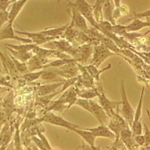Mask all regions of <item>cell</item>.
<instances>
[{"label":"cell","instance_id":"cell-34","mask_svg":"<svg viewBox=\"0 0 150 150\" xmlns=\"http://www.w3.org/2000/svg\"><path fill=\"white\" fill-rule=\"evenodd\" d=\"M127 32L126 30V26L123 25H115L113 26V33L119 37H122L124 34Z\"/></svg>","mask_w":150,"mask_h":150},{"label":"cell","instance_id":"cell-37","mask_svg":"<svg viewBox=\"0 0 150 150\" xmlns=\"http://www.w3.org/2000/svg\"><path fill=\"white\" fill-rule=\"evenodd\" d=\"M31 141L33 142V143L35 144V146L39 148V150H50L44 144V143L41 141V140H40L38 137H37V136H32L31 137Z\"/></svg>","mask_w":150,"mask_h":150},{"label":"cell","instance_id":"cell-45","mask_svg":"<svg viewBox=\"0 0 150 150\" xmlns=\"http://www.w3.org/2000/svg\"><path fill=\"white\" fill-rule=\"evenodd\" d=\"M0 59H1L3 67H4V69L5 70V54L2 53L1 50H0Z\"/></svg>","mask_w":150,"mask_h":150},{"label":"cell","instance_id":"cell-27","mask_svg":"<svg viewBox=\"0 0 150 150\" xmlns=\"http://www.w3.org/2000/svg\"><path fill=\"white\" fill-rule=\"evenodd\" d=\"M5 46H7L10 48L16 51H21V52H32V50L35 48L37 46L36 44L33 43H28V44H3Z\"/></svg>","mask_w":150,"mask_h":150},{"label":"cell","instance_id":"cell-56","mask_svg":"<svg viewBox=\"0 0 150 150\" xmlns=\"http://www.w3.org/2000/svg\"><path fill=\"white\" fill-rule=\"evenodd\" d=\"M18 0H12V3L13 4V3H14L15 2H16V1H18Z\"/></svg>","mask_w":150,"mask_h":150},{"label":"cell","instance_id":"cell-31","mask_svg":"<svg viewBox=\"0 0 150 150\" xmlns=\"http://www.w3.org/2000/svg\"><path fill=\"white\" fill-rule=\"evenodd\" d=\"M15 134L14 137H13V146H14L15 150H23L22 147V142L21 139V134H20V129H19V123L16 124L15 127Z\"/></svg>","mask_w":150,"mask_h":150},{"label":"cell","instance_id":"cell-30","mask_svg":"<svg viewBox=\"0 0 150 150\" xmlns=\"http://www.w3.org/2000/svg\"><path fill=\"white\" fill-rule=\"evenodd\" d=\"M43 71L44 70L42 69L37 71H33V72H28V73L22 75L21 77L26 82H33V81L40 78L43 73Z\"/></svg>","mask_w":150,"mask_h":150},{"label":"cell","instance_id":"cell-47","mask_svg":"<svg viewBox=\"0 0 150 150\" xmlns=\"http://www.w3.org/2000/svg\"><path fill=\"white\" fill-rule=\"evenodd\" d=\"M6 150H15V148H14V146H13V141H12V142L10 143L9 146H8V148H6Z\"/></svg>","mask_w":150,"mask_h":150},{"label":"cell","instance_id":"cell-54","mask_svg":"<svg viewBox=\"0 0 150 150\" xmlns=\"http://www.w3.org/2000/svg\"><path fill=\"white\" fill-rule=\"evenodd\" d=\"M145 150H150V145H149L148 146H146V147H144Z\"/></svg>","mask_w":150,"mask_h":150},{"label":"cell","instance_id":"cell-49","mask_svg":"<svg viewBox=\"0 0 150 150\" xmlns=\"http://www.w3.org/2000/svg\"><path fill=\"white\" fill-rule=\"evenodd\" d=\"M143 50L144 51V52L150 53V46H143Z\"/></svg>","mask_w":150,"mask_h":150},{"label":"cell","instance_id":"cell-38","mask_svg":"<svg viewBox=\"0 0 150 150\" xmlns=\"http://www.w3.org/2000/svg\"><path fill=\"white\" fill-rule=\"evenodd\" d=\"M143 130H144V137L145 139V144L144 147L150 145V129L146 123H142Z\"/></svg>","mask_w":150,"mask_h":150},{"label":"cell","instance_id":"cell-46","mask_svg":"<svg viewBox=\"0 0 150 150\" xmlns=\"http://www.w3.org/2000/svg\"><path fill=\"white\" fill-rule=\"evenodd\" d=\"M114 3V5L115 6V8H119L121 4V0H112Z\"/></svg>","mask_w":150,"mask_h":150},{"label":"cell","instance_id":"cell-14","mask_svg":"<svg viewBox=\"0 0 150 150\" xmlns=\"http://www.w3.org/2000/svg\"><path fill=\"white\" fill-rule=\"evenodd\" d=\"M119 138L123 142L128 150H139V146L136 144L134 140V135L131 128H127L122 130Z\"/></svg>","mask_w":150,"mask_h":150},{"label":"cell","instance_id":"cell-44","mask_svg":"<svg viewBox=\"0 0 150 150\" xmlns=\"http://www.w3.org/2000/svg\"><path fill=\"white\" fill-rule=\"evenodd\" d=\"M0 86L8 87H12L11 83H10V82L8 81V80L6 79V78H4V77H0Z\"/></svg>","mask_w":150,"mask_h":150},{"label":"cell","instance_id":"cell-55","mask_svg":"<svg viewBox=\"0 0 150 150\" xmlns=\"http://www.w3.org/2000/svg\"><path fill=\"white\" fill-rule=\"evenodd\" d=\"M147 112H148V116H149V118L150 119V111L147 110Z\"/></svg>","mask_w":150,"mask_h":150},{"label":"cell","instance_id":"cell-5","mask_svg":"<svg viewBox=\"0 0 150 150\" xmlns=\"http://www.w3.org/2000/svg\"><path fill=\"white\" fill-rule=\"evenodd\" d=\"M42 119V122L54 126H57V127L66 128L71 131H73L75 128H81L78 125L74 124L70 121H68L62 117L54 114L51 112H47L46 114L44 115V117Z\"/></svg>","mask_w":150,"mask_h":150},{"label":"cell","instance_id":"cell-1","mask_svg":"<svg viewBox=\"0 0 150 150\" xmlns=\"http://www.w3.org/2000/svg\"><path fill=\"white\" fill-rule=\"evenodd\" d=\"M67 6H72L76 8L85 19L91 24L93 28H96L98 31L100 30L98 23L96 21L93 14V5L89 4L86 0H75L74 2H71L67 0Z\"/></svg>","mask_w":150,"mask_h":150},{"label":"cell","instance_id":"cell-12","mask_svg":"<svg viewBox=\"0 0 150 150\" xmlns=\"http://www.w3.org/2000/svg\"><path fill=\"white\" fill-rule=\"evenodd\" d=\"M89 103L92 111V115L97 119L98 122H100V125H107L109 120H110V117L107 115L106 112L104 110V109L100 106V104L97 103L96 102L94 101L93 100H90Z\"/></svg>","mask_w":150,"mask_h":150},{"label":"cell","instance_id":"cell-42","mask_svg":"<svg viewBox=\"0 0 150 150\" xmlns=\"http://www.w3.org/2000/svg\"><path fill=\"white\" fill-rule=\"evenodd\" d=\"M81 150H101V146H91L90 145L87 144V143H82V145L81 146Z\"/></svg>","mask_w":150,"mask_h":150},{"label":"cell","instance_id":"cell-58","mask_svg":"<svg viewBox=\"0 0 150 150\" xmlns=\"http://www.w3.org/2000/svg\"><path fill=\"white\" fill-rule=\"evenodd\" d=\"M126 150H128V149H126Z\"/></svg>","mask_w":150,"mask_h":150},{"label":"cell","instance_id":"cell-40","mask_svg":"<svg viewBox=\"0 0 150 150\" xmlns=\"http://www.w3.org/2000/svg\"><path fill=\"white\" fill-rule=\"evenodd\" d=\"M134 140L139 147H144L145 144V139L144 135H134Z\"/></svg>","mask_w":150,"mask_h":150},{"label":"cell","instance_id":"cell-13","mask_svg":"<svg viewBox=\"0 0 150 150\" xmlns=\"http://www.w3.org/2000/svg\"><path fill=\"white\" fill-rule=\"evenodd\" d=\"M78 53L76 60L78 63L86 64L88 60L92 57L94 52V46L91 44H84L78 47Z\"/></svg>","mask_w":150,"mask_h":150},{"label":"cell","instance_id":"cell-8","mask_svg":"<svg viewBox=\"0 0 150 150\" xmlns=\"http://www.w3.org/2000/svg\"><path fill=\"white\" fill-rule=\"evenodd\" d=\"M98 102L100 106L104 109L109 117H111L112 114L119 108L121 105V101H112L105 94L103 87H101V93L99 92L98 94Z\"/></svg>","mask_w":150,"mask_h":150},{"label":"cell","instance_id":"cell-7","mask_svg":"<svg viewBox=\"0 0 150 150\" xmlns=\"http://www.w3.org/2000/svg\"><path fill=\"white\" fill-rule=\"evenodd\" d=\"M13 22L9 21L2 28H0V41L11 39L18 40V41L24 44L33 43L32 40L28 38H24V37L16 35L15 30L13 29Z\"/></svg>","mask_w":150,"mask_h":150},{"label":"cell","instance_id":"cell-17","mask_svg":"<svg viewBox=\"0 0 150 150\" xmlns=\"http://www.w3.org/2000/svg\"><path fill=\"white\" fill-rule=\"evenodd\" d=\"M50 62H51L50 59H42L33 54L31 59L26 62V65L28 66L29 72H33L44 69V66Z\"/></svg>","mask_w":150,"mask_h":150},{"label":"cell","instance_id":"cell-10","mask_svg":"<svg viewBox=\"0 0 150 150\" xmlns=\"http://www.w3.org/2000/svg\"><path fill=\"white\" fill-rule=\"evenodd\" d=\"M15 32L16 33L19 34V35L26 36L27 38L31 40L33 44H35L37 46H42L44 44H46L50 41H52V40L59 39V38H55V37H51L44 35L40 32H28L25 31H19V30H15Z\"/></svg>","mask_w":150,"mask_h":150},{"label":"cell","instance_id":"cell-57","mask_svg":"<svg viewBox=\"0 0 150 150\" xmlns=\"http://www.w3.org/2000/svg\"><path fill=\"white\" fill-rule=\"evenodd\" d=\"M61 1H62V0H58V3H60Z\"/></svg>","mask_w":150,"mask_h":150},{"label":"cell","instance_id":"cell-22","mask_svg":"<svg viewBox=\"0 0 150 150\" xmlns=\"http://www.w3.org/2000/svg\"><path fill=\"white\" fill-rule=\"evenodd\" d=\"M86 66L87 71H88V73H89L91 77L93 78L94 80H96L99 83V85H101V80H100V75L101 74V73L105 72V71L111 69L112 65L109 64L107 67H105L102 69H99L98 67L91 64L89 65H87V66Z\"/></svg>","mask_w":150,"mask_h":150},{"label":"cell","instance_id":"cell-25","mask_svg":"<svg viewBox=\"0 0 150 150\" xmlns=\"http://www.w3.org/2000/svg\"><path fill=\"white\" fill-rule=\"evenodd\" d=\"M73 62H78L76 59H58L53 61H51L49 63H47L46 65L44 66V69H47V68H59L65 66L67 64L73 63Z\"/></svg>","mask_w":150,"mask_h":150},{"label":"cell","instance_id":"cell-39","mask_svg":"<svg viewBox=\"0 0 150 150\" xmlns=\"http://www.w3.org/2000/svg\"><path fill=\"white\" fill-rule=\"evenodd\" d=\"M150 17V9L148 10V11L142 12H139V13H135L134 12V17H132L130 19H128L127 21H125L123 23H126L128 21H129L130 20H132L133 19H142V18H149Z\"/></svg>","mask_w":150,"mask_h":150},{"label":"cell","instance_id":"cell-33","mask_svg":"<svg viewBox=\"0 0 150 150\" xmlns=\"http://www.w3.org/2000/svg\"><path fill=\"white\" fill-rule=\"evenodd\" d=\"M75 105H77V106L81 107V108L84 109L85 110L89 112L91 114H92V111L91 108V105L89 103V100H86V99L78 98V100H76Z\"/></svg>","mask_w":150,"mask_h":150},{"label":"cell","instance_id":"cell-36","mask_svg":"<svg viewBox=\"0 0 150 150\" xmlns=\"http://www.w3.org/2000/svg\"><path fill=\"white\" fill-rule=\"evenodd\" d=\"M37 136H38V137L40 140H41V141L44 143V144L46 146V148L47 149L50 150H53L52 146H51L50 142L48 141V140H47L46 136L42 134V131L40 130V129H39V128H37Z\"/></svg>","mask_w":150,"mask_h":150},{"label":"cell","instance_id":"cell-16","mask_svg":"<svg viewBox=\"0 0 150 150\" xmlns=\"http://www.w3.org/2000/svg\"><path fill=\"white\" fill-rule=\"evenodd\" d=\"M86 129L91 131L96 137H103L115 140V135L107 125H100L94 128H87Z\"/></svg>","mask_w":150,"mask_h":150},{"label":"cell","instance_id":"cell-53","mask_svg":"<svg viewBox=\"0 0 150 150\" xmlns=\"http://www.w3.org/2000/svg\"><path fill=\"white\" fill-rule=\"evenodd\" d=\"M26 149H27V150H33V149H32V146H31V145L26 146Z\"/></svg>","mask_w":150,"mask_h":150},{"label":"cell","instance_id":"cell-50","mask_svg":"<svg viewBox=\"0 0 150 150\" xmlns=\"http://www.w3.org/2000/svg\"><path fill=\"white\" fill-rule=\"evenodd\" d=\"M142 54L144 56L146 57V58H147V59L150 61V53L148 52H144L142 53Z\"/></svg>","mask_w":150,"mask_h":150},{"label":"cell","instance_id":"cell-3","mask_svg":"<svg viewBox=\"0 0 150 150\" xmlns=\"http://www.w3.org/2000/svg\"><path fill=\"white\" fill-rule=\"evenodd\" d=\"M107 126L115 134V138L119 137L122 130L127 128H130L127 122L119 113V108L112 114Z\"/></svg>","mask_w":150,"mask_h":150},{"label":"cell","instance_id":"cell-28","mask_svg":"<svg viewBox=\"0 0 150 150\" xmlns=\"http://www.w3.org/2000/svg\"><path fill=\"white\" fill-rule=\"evenodd\" d=\"M103 3L99 0H96L93 5V14L94 19L98 23L104 21L103 15Z\"/></svg>","mask_w":150,"mask_h":150},{"label":"cell","instance_id":"cell-51","mask_svg":"<svg viewBox=\"0 0 150 150\" xmlns=\"http://www.w3.org/2000/svg\"><path fill=\"white\" fill-rule=\"evenodd\" d=\"M146 38H147V41H146V44L145 46H150V36H147Z\"/></svg>","mask_w":150,"mask_h":150},{"label":"cell","instance_id":"cell-18","mask_svg":"<svg viewBox=\"0 0 150 150\" xmlns=\"http://www.w3.org/2000/svg\"><path fill=\"white\" fill-rule=\"evenodd\" d=\"M114 8L115 6L112 0H105L103 5V19L105 21H108L113 25H116L115 20L113 17Z\"/></svg>","mask_w":150,"mask_h":150},{"label":"cell","instance_id":"cell-24","mask_svg":"<svg viewBox=\"0 0 150 150\" xmlns=\"http://www.w3.org/2000/svg\"><path fill=\"white\" fill-rule=\"evenodd\" d=\"M5 47L7 49L8 52L11 53V55L14 57L15 59L21 61L22 62L26 63L28 61L31 59V57L33 55L32 52H21V51H16L14 50H12L10 47L5 46Z\"/></svg>","mask_w":150,"mask_h":150},{"label":"cell","instance_id":"cell-32","mask_svg":"<svg viewBox=\"0 0 150 150\" xmlns=\"http://www.w3.org/2000/svg\"><path fill=\"white\" fill-rule=\"evenodd\" d=\"M4 107L6 108V115L8 117L9 115H11V113L13 110V93H9L7 96L6 98V100L4 102Z\"/></svg>","mask_w":150,"mask_h":150},{"label":"cell","instance_id":"cell-48","mask_svg":"<svg viewBox=\"0 0 150 150\" xmlns=\"http://www.w3.org/2000/svg\"><path fill=\"white\" fill-rule=\"evenodd\" d=\"M4 123H5L4 120H3V119L1 117H0V132H1V129L3 128L2 127H3V125Z\"/></svg>","mask_w":150,"mask_h":150},{"label":"cell","instance_id":"cell-21","mask_svg":"<svg viewBox=\"0 0 150 150\" xmlns=\"http://www.w3.org/2000/svg\"><path fill=\"white\" fill-rule=\"evenodd\" d=\"M73 132H75L80 137L82 138V139L87 144L91 146H96V144H95V141H96V137H95L94 135L91 131L86 129V128H80L74 129Z\"/></svg>","mask_w":150,"mask_h":150},{"label":"cell","instance_id":"cell-11","mask_svg":"<svg viewBox=\"0 0 150 150\" xmlns=\"http://www.w3.org/2000/svg\"><path fill=\"white\" fill-rule=\"evenodd\" d=\"M57 73L65 80L77 77L79 73L77 62L67 64L59 68H53Z\"/></svg>","mask_w":150,"mask_h":150},{"label":"cell","instance_id":"cell-26","mask_svg":"<svg viewBox=\"0 0 150 150\" xmlns=\"http://www.w3.org/2000/svg\"><path fill=\"white\" fill-rule=\"evenodd\" d=\"M78 98L86 99V100H92L96 97H98V94L99 91L98 88H86V89L80 90L77 88Z\"/></svg>","mask_w":150,"mask_h":150},{"label":"cell","instance_id":"cell-20","mask_svg":"<svg viewBox=\"0 0 150 150\" xmlns=\"http://www.w3.org/2000/svg\"><path fill=\"white\" fill-rule=\"evenodd\" d=\"M69 23H68L66 24V25L62 26L52 27V28H46L43 30H41V31H40V32L46 36L51 37H55V38L59 39L60 37L64 35V33L65 32H66L67 27L69 26Z\"/></svg>","mask_w":150,"mask_h":150},{"label":"cell","instance_id":"cell-2","mask_svg":"<svg viewBox=\"0 0 150 150\" xmlns=\"http://www.w3.org/2000/svg\"><path fill=\"white\" fill-rule=\"evenodd\" d=\"M121 108L119 110V113L122 115L129 127H131L134 121L135 110L132 107L128 99V96L126 92L125 81L122 80L121 83Z\"/></svg>","mask_w":150,"mask_h":150},{"label":"cell","instance_id":"cell-6","mask_svg":"<svg viewBox=\"0 0 150 150\" xmlns=\"http://www.w3.org/2000/svg\"><path fill=\"white\" fill-rule=\"evenodd\" d=\"M144 89L145 87L143 86L141 93V95H140L138 105L135 110L134 121H133V123L131 127V130L134 135L142 134L143 125L141 121V115L142 110L143 98H144Z\"/></svg>","mask_w":150,"mask_h":150},{"label":"cell","instance_id":"cell-41","mask_svg":"<svg viewBox=\"0 0 150 150\" xmlns=\"http://www.w3.org/2000/svg\"><path fill=\"white\" fill-rule=\"evenodd\" d=\"M11 4H12V0H0V11H7Z\"/></svg>","mask_w":150,"mask_h":150},{"label":"cell","instance_id":"cell-59","mask_svg":"<svg viewBox=\"0 0 150 150\" xmlns=\"http://www.w3.org/2000/svg\"><path fill=\"white\" fill-rule=\"evenodd\" d=\"M107 150H108V149H107Z\"/></svg>","mask_w":150,"mask_h":150},{"label":"cell","instance_id":"cell-29","mask_svg":"<svg viewBox=\"0 0 150 150\" xmlns=\"http://www.w3.org/2000/svg\"><path fill=\"white\" fill-rule=\"evenodd\" d=\"M7 52L10 55V57H11V58L12 59L13 62V64H14V66L16 67V69L19 74L23 75V74H25L29 72L28 68V66H27L26 63L22 62H21V61L17 60L16 59H15L14 57H13L11 54V53H10L8 52Z\"/></svg>","mask_w":150,"mask_h":150},{"label":"cell","instance_id":"cell-19","mask_svg":"<svg viewBox=\"0 0 150 150\" xmlns=\"http://www.w3.org/2000/svg\"><path fill=\"white\" fill-rule=\"evenodd\" d=\"M43 70V73L40 77V79L43 81H47L48 83H55L62 82L66 80L64 78L59 76L53 68H47Z\"/></svg>","mask_w":150,"mask_h":150},{"label":"cell","instance_id":"cell-23","mask_svg":"<svg viewBox=\"0 0 150 150\" xmlns=\"http://www.w3.org/2000/svg\"><path fill=\"white\" fill-rule=\"evenodd\" d=\"M149 26V24L148 21H142L141 19H133L132 23L126 26V30L127 32H137Z\"/></svg>","mask_w":150,"mask_h":150},{"label":"cell","instance_id":"cell-15","mask_svg":"<svg viewBox=\"0 0 150 150\" xmlns=\"http://www.w3.org/2000/svg\"><path fill=\"white\" fill-rule=\"evenodd\" d=\"M63 83L64 81H62V82L47 83L46 84L40 85V86H37L35 88L36 93L39 97L47 96V95L56 93L57 88L62 86Z\"/></svg>","mask_w":150,"mask_h":150},{"label":"cell","instance_id":"cell-9","mask_svg":"<svg viewBox=\"0 0 150 150\" xmlns=\"http://www.w3.org/2000/svg\"><path fill=\"white\" fill-rule=\"evenodd\" d=\"M67 6L70 8V15L71 18L70 23L75 28L87 34L89 30V28H88L87 24V20L73 6Z\"/></svg>","mask_w":150,"mask_h":150},{"label":"cell","instance_id":"cell-43","mask_svg":"<svg viewBox=\"0 0 150 150\" xmlns=\"http://www.w3.org/2000/svg\"><path fill=\"white\" fill-rule=\"evenodd\" d=\"M119 12L121 13V16H127L129 13L128 7L127 5H121L119 7Z\"/></svg>","mask_w":150,"mask_h":150},{"label":"cell","instance_id":"cell-35","mask_svg":"<svg viewBox=\"0 0 150 150\" xmlns=\"http://www.w3.org/2000/svg\"><path fill=\"white\" fill-rule=\"evenodd\" d=\"M9 21V11H0V28H2V27L4 26L6 23H7Z\"/></svg>","mask_w":150,"mask_h":150},{"label":"cell","instance_id":"cell-4","mask_svg":"<svg viewBox=\"0 0 150 150\" xmlns=\"http://www.w3.org/2000/svg\"><path fill=\"white\" fill-rule=\"evenodd\" d=\"M115 53L111 52L103 44L100 43L98 45L94 46V52L91 64H93L97 67H100L101 64L105 62L108 58L115 56Z\"/></svg>","mask_w":150,"mask_h":150},{"label":"cell","instance_id":"cell-52","mask_svg":"<svg viewBox=\"0 0 150 150\" xmlns=\"http://www.w3.org/2000/svg\"><path fill=\"white\" fill-rule=\"evenodd\" d=\"M31 146H32V148L33 150H39V148L37 147V146H35V144H34V143H33V144L31 145Z\"/></svg>","mask_w":150,"mask_h":150}]
</instances>
